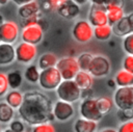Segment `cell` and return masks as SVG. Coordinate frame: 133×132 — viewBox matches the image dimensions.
<instances>
[{
    "instance_id": "1",
    "label": "cell",
    "mask_w": 133,
    "mask_h": 132,
    "mask_svg": "<svg viewBox=\"0 0 133 132\" xmlns=\"http://www.w3.org/2000/svg\"><path fill=\"white\" fill-rule=\"evenodd\" d=\"M18 113L30 126L54 120L52 101L48 96L37 90L27 91L23 95L22 103L18 107Z\"/></svg>"
},
{
    "instance_id": "2",
    "label": "cell",
    "mask_w": 133,
    "mask_h": 132,
    "mask_svg": "<svg viewBox=\"0 0 133 132\" xmlns=\"http://www.w3.org/2000/svg\"><path fill=\"white\" fill-rule=\"evenodd\" d=\"M55 89H56V95L58 100H61V101L74 103L81 98L82 90L76 84L74 79H69V80L62 79Z\"/></svg>"
},
{
    "instance_id": "3",
    "label": "cell",
    "mask_w": 133,
    "mask_h": 132,
    "mask_svg": "<svg viewBox=\"0 0 133 132\" xmlns=\"http://www.w3.org/2000/svg\"><path fill=\"white\" fill-rule=\"evenodd\" d=\"M62 80L56 67H49L39 71L37 83L45 90H53Z\"/></svg>"
},
{
    "instance_id": "4",
    "label": "cell",
    "mask_w": 133,
    "mask_h": 132,
    "mask_svg": "<svg viewBox=\"0 0 133 132\" xmlns=\"http://www.w3.org/2000/svg\"><path fill=\"white\" fill-rule=\"evenodd\" d=\"M112 101L119 110H133V86H118Z\"/></svg>"
},
{
    "instance_id": "5",
    "label": "cell",
    "mask_w": 133,
    "mask_h": 132,
    "mask_svg": "<svg viewBox=\"0 0 133 132\" xmlns=\"http://www.w3.org/2000/svg\"><path fill=\"white\" fill-rule=\"evenodd\" d=\"M74 39L79 44H86L94 37V26L85 20L77 21L72 29Z\"/></svg>"
},
{
    "instance_id": "6",
    "label": "cell",
    "mask_w": 133,
    "mask_h": 132,
    "mask_svg": "<svg viewBox=\"0 0 133 132\" xmlns=\"http://www.w3.org/2000/svg\"><path fill=\"white\" fill-rule=\"evenodd\" d=\"M56 69L60 73V76L63 80L74 79L76 73L79 71V67L74 56H63L59 58L55 64Z\"/></svg>"
},
{
    "instance_id": "7",
    "label": "cell",
    "mask_w": 133,
    "mask_h": 132,
    "mask_svg": "<svg viewBox=\"0 0 133 132\" xmlns=\"http://www.w3.org/2000/svg\"><path fill=\"white\" fill-rule=\"evenodd\" d=\"M79 113L82 117L95 122H99L103 117V114L98 109L96 99L92 97H87L82 100L79 105Z\"/></svg>"
},
{
    "instance_id": "8",
    "label": "cell",
    "mask_w": 133,
    "mask_h": 132,
    "mask_svg": "<svg viewBox=\"0 0 133 132\" xmlns=\"http://www.w3.org/2000/svg\"><path fill=\"white\" fill-rule=\"evenodd\" d=\"M110 70L111 64L107 57L103 55H92L87 71L94 77H105L110 73Z\"/></svg>"
},
{
    "instance_id": "9",
    "label": "cell",
    "mask_w": 133,
    "mask_h": 132,
    "mask_svg": "<svg viewBox=\"0 0 133 132\" xmlns=\"http://www.w3.org/2000/svg\"><path fill=\"white\" fill-rule=\"evenodd\" d=\"M16 59L22 63H29L31 62L37 55V48L36 45L29 44L26 42L20 43L17 48H15Z\"/></svg>"
},
{
    "instance_id": "10",
    "label": "cell",
    "mask_w": 133,
    "mask_h": 132,
    "mask_svg": "<svg viewBox=\"0 0 133 132\" xmlns=\"http://www.w3.org/2000/svg\"><path fill=\"white\" fill-rule=\"evenodd\" d=\"M44 37V28L41 24H32L25 26L21 32V38L23 42L37 45L43 41Z\"/></svg>"
},
{
    "instance_id": "11",
    "label": "cell",
    "mask_w": 133,
    "mask_h": 132,
    "mask_svg": "<svg viewBox=\"0 0 133 132\" xmlns=\"http://www.w3.org/2000/svg\"><path fill=\"white\" fill-rule=\"evenodd\" d=\"M52 113L54 118H56L57 121L66 122L74 115L75 110L72 103L59 100L55 102L54 105H52Z\"/></svg>"
},
{
    "instance_id": "12",
    "label": "cell",
    "mask_w": 133,
    "mask_h": 132,
    "mask_svg": "<svg viewBox=\"0 0 133 132\" xmlns=\"http://www.w3.org/2000/svg\"><path fill=\"white\" fill-rule=\"evenodd\" d=\"M19 36V26L14 21H4L0 26V43L12 44Z\"/></svg>"
},
{
    "instance_id": "13",
    "label": "cell",
    "mask_w": 133,
    "mask_h": 132,
    "mask_svg": "<svg viewBox=\"0 0 133 132\" xmlns=\"http://www.w3.org/2000/svg\"><path fill=\"white\" fill-rule=\"evenodd\" d=\"M112 33L117 36H125L129 33L133 32V14L130 12L125 15L121 20H118L115 24L111 25Z\"/></svg>"
},
{
    "instance_id": "14",
    "label": "cell",
    "mask_w": 133,
    "mask_h": 132,
    "mask_svg": "<svg viewBox=\"0 0 133 132\" xmlns=\"http://www.w3.org/2000/svg\"><path fill=\"white\" fill-rule=\"evenodd\" d=\"M88 22L95 27L100 26L107 22V15L104 5H96L92 4L90 6V10L88 12Z\"/></svg>"
},
{
    "instance_id": "15",
    "label": "cell",
    "mask_w": 133,
    "mask_h": 132,
    "mask_svg": "<svg viewBox=\"0 0 133 132\" xmlns=\"http://www.w3.org/2000/svg\"><path fill=\"white\" fill-rule=\"evenodd\" d=\"M57 12L64 19L76 18L80 12V5L75 3L73 0H65L57 7Z\"/></svg>"
},
{
    "instance_id": "16",
    "label": "cell",
    "mask_w": 133,
    "mask_h": 132,
    "mask_svg": "<svg viewBox=\"0 0 133 132\" xmlns=\"http://www.w3.org/2000/svg\"><path fill=\"white\" fill-rule=\"evenodd\" d=\"M16 60L15 47L9 43H0V65H8Z\"/></svg>"
},
{
    "instance_id": "17",
    "label": "cell",
    "mask_w": 133,
    "mask_h": 132,
    "mask_svg": "<svg viewBox=\"0 0 133 132\" xmlns=\"http://www.w3.org/2000/svg\"><path fill=\"white\" fill-rule=\"evenodd\" d=\"M74 81L76 82V84L79 86V88L81 90L84 89H88L92 87L94 84V76L88 72V71H82L79 70L75 77H74Z\"/></svg>"
},
{
    "instance_id": "18",
    "label": "cell",
    "mask_w": 133,
    "mask_h": 132,
    "mask_svg": "<svg viewBox=\"0 0 133 132\" xmlns=\"http://www.w3.org/2000/svg\"><path fill=\"white\" fill-rule=\"evenodd\" d=\"M41 11V5L36 0H32L30 2H27L25 4H22L19 6L18 15L21 19L27 18L33 15H36Z\"/></svg>"
},
{
    "instance_id": "19",
    "label": "cell",
    "mask_w": 133,
    "mask_h": 132,
    "mask_svg": "<svg viewBox=\"0 0 133 132\" xmlns=\"http://www.w3.org/2000/svg\"><path fill=\"white\" fill-rule=\"evenodd\" d=\"M107 15V22L110 25L115 24L118 20H121L125 16L124 6H116V5H104Z\"/></svg>"
},
{
    "instance_id": "20",
    "label": "cell",
    "mask_w": 133,
    "mask_h": 132,
    "mask_svg": "<svg viewBox=\"0 0 133 132\" xmlns=\"http://www.w3.org/2000/svg\"><path fill=\"white\" fill-rule=\"evenodd\" d=\"M98 128V124L95 121H90L84 117H79L74 124V130L76 132H95Z\"/></svg>"
},
{
    "instance_id": "21",
    "label": "cell",
    "mask_w": 133,
    "mask_h": 132,
    "mask_svg": "<svg viewBox=\"0 0 133 132\" xmlns=\"http://www.w3.org/2000/svg\"><path fill=\"white\" fill-rule=\"evenodd\" d=\"M112 27L108 23L94 27V37H96L98 41H108L112 36Z\"/></svg>"
},
{
    "instance_id": "22",
    "label": "cell",
    "mask_w": 133,
    "mask_h": 132,
    "mask_svg": "<svg viewBox=\"0 0 133 132\" xmlns=\"http://www.w3.org/2000/svg\"><path fill=\"white\" fill-rule=\"evenodd\" d=\"M114 82H115V85L117 86L133 85V73H130L123 69L116 73L114 77Z\"/></svg>"
},
{
    "instance_id": "23",
    "label": "cell",
    "mask_w": 133,
    "mask_h": 132,
    "mask_svg": "<svg viewBox=\"0 0 133 132\" xmlns=\"http://www.w3.org/2000/svg\"><path fill=\"white\" fill-rule=\"evenodd\" d=\"M23 100V94L18 89H11L5 94V102L14 109H18Z\"/></svg>"
},
{
    "instance_id": "24",
    "label": "cell",
    "mask_w": 133,
    "mask_h": 132,
    "mask_svg": "<svg viewBox=\"0 0 133 132\" xmlns=\"http://www.w3.org/2000/svg\"><path fill=\"white\" fill-rule=\"evenodd\" d=\"M57 60H58V58L54 53H51V52L44 53L38 58V62H37L38 69L43 70V69H46L49 67H55Z\"/></svg>"
},
{
    "instance_id": "25",
    "label": "cell",
    "mask_w": 133,
    "mask_h": 132,
    "mask_svg": "<svg viewBox=\"0 0 133 132\" xmlns=\"http://www.w3.org/2000/svg\"><path fill=\"white\" fill-rule=\"evenodd\" d=\"M6 78H7L8 87L11 89H18L22 85L23 76H22L21 72L18 70L10 71L8 74H6Z\"/></svg>"
},
{
    "instance_id": "26",
    "label": "cell",
    "mask_w": 133,
    "mask_h": 132,
    "mask_svg": "<svg viewBox=\"0 0 133 132\" xmlns=\"http://www.w3.org/2000/svg\"><path fill=\"white\" fill-rule=\"evenodd\" d=\"M15 115V110L6 102H0V123H9Z\"/></svg>"
},
{
    "instance_id": "27",
    "label": "cell",
    "mask_w": 133,
    "mask_h": 132,
    "mask_svg": "<svg viewBox=\"0 0 133 132\" xmlns=\"http://www.w3.org/2000/svg\"><path fill=\"white\" fill-rule=\"evenodd\" d=\"M96 102H97V106H98L99 111L103 115L109 113L114 106L112 99H110L109 97H100V98L96 99Z\"/></svg>"
},
{
    "instance_id": "28",
    "label": "cell",
    "mask_w": 133,
    "mask_h": 132,
    "mask_svg": "<svg viewBox=\"0 0 133 132\" xmlns=\"http://www.w3.org/2000/svg\"><path fill=\"white\" fill-rule=\"evenodd\" d=\"M24 76L29 83H37L38 76H39L38 67H36L35 64H30L28 68H26Z\"/></svg>"
},
{
    "instance_id": "29",
    "label": "cell",
    "mask_w": 133,
    "mask_h": 132,
    "mask_svg": "<svg viewBox=\"0 0 133 132\" xmlns=\"http://www.w3.org/2000/svg\"><path fill=\"white\" fill-rule=\"evenodd\" d=\"M91 58H92V55H91L90 53H87V52H85V53H81V54L76 58L77 63H78V67H79V70L87 71Z\"/></svg>"
},
{
    "instance_id": "30",
    "label": "cell",
    "mask_w": 133,
    "mask_h": 132,
    "mask_svg": "<svg viewBox=\"0 0 133 132\" xmlns=\"http://www.w3.org/2000/svg\"><path fill=\"white\" fill-rule=\"evenodd\" d=\"M33 132H55L56 129L50 122H44L37 125H34L32 128Z\"/></svg>"
},
{
    "instance_id": "31",
    "label": "cell",
    "mask_w": 133,
    "mask_h": 132,
    "mask_svg": "<svg viewBox=\"0 0 133 132\" xmlns=\"http://www.w3.org/2000/svg\"><path fill=\"white\" fill-rule=\"evenodd\" d=\"M41 20H42V12L39 11L36 15L21 19V25L23 27H25V26H29L32 24H41Z\"/></svg>"
},
{
    "instance_id": "32",
    "label": "cell",
    "mask_w": 133,
    "mask_h": 132,
    "mask_svg": "<svg viewBox=\"0 0 133 132\" xmlns=\"http://www.w3.org/2000/svg\"><path fill=\"white\" fill-rule=\"evenodd\" d=\"M123 48L127 54H133V32L124 36Z\"/></svg>"
},
{
    "instance_id": "33",
    "label": "cell",
    "mask_w": 133,
    "mask_h": 132,
    "mask_svg": "<svg viewBox=\"0 0 133 132\" xmlns=\"http://www.w3.org/2000/svg\"><path fill=\"white\" fill-rule=\"evenodd\" d=\"M65 0H45L44 3L42 4V7L46 10H50V11H54L57 9V7L64 2Z\"/></svg>"
},
{
    "instance_id": "34",
    "label": "cell",
    "mask_w": 133,
    "mask_h": 132,
    "mask_svg": "<svg viewBox=\"0 0 133 132\" xmlns=\"http://www.w3.org/2000/svg\"><path fill=\"white\" fill-rule=\"evenodd\" d=\"M6 131H11V132H23L25 131V124L20 121V120H11L9 122V130Z\"/></svg>"
},
{
    "instance_id": "35",
    "label": "cell",
    "mask_w": 133,
    "mask_h": 132,
    "mask_svg": "<svg viewBox=\"0 0 133 132\" xmlns=\"http://www.w3.org/2000/svg\"><path fill=\"white\" fill-rule=\"evenodd\" d=\"M8 90V83L6 74L3 72H0V97L4 96Z\"/></svg>"
},
{
    "instance_id": "36",
    "label": "cell",
    "mask_w": 133,
    "mask_h": 132,
    "mask_svg": "<svg viewBox=\"0 0 133 132\" xmlns=\"http://www.w3.org/2000/svg\"><path fill=\"white\" fill-rule=\"evenodd\" d=\"M123 68L124 70L133 73V54H127V56H125L123 61Z\"/></svg>"
},
{
    "instance_id": "37",
    "label": "cell",
    "mask_w": 133,
    "mask_h": 132,
    "mask_svg": "<svg viewBox=\"0 0 133 132\" xmlns=\"http://www.w3.org/2000/svg\"><path fill=\"white\" fill-rule=\"evenodd\" d=\"M117 131L118 132H133V122H132V120L124 121L119 125Z\"/></svg>"
},
{
    "instance_id": "38",
    "label": "cell",
    "mask_w": 133,
    "mask_h": 132,
    "mask_svg": "<svg viewBox=\"0 0 133 132\" xmlns=\"http://www.w3.org/2000/svg\"><path fill=\"white\" fill-rule=\"evenodd\" d=\"M117 114L119 116V118L124 122V121H128V120H132L133 117V112L132 110H119L117 111Z\"/></svg>"
},
{
    "instance_id": "39",
    "label": "cell",
    "mask_w": 133,
    "mask_h": 132,
    "mask_svg": "<svg viewBox=\"0 0 133 132\" xmlns=\"http://www.w3.org/2000/svg\"><path fill=\"white\" fill-rule=\"evenodd\" d=\"M105 5H116V6H124V0H107Z\"/></svg>"
},
{
    "instance_id": "40",
    "label": "cell",
    "mask_w": 133,
    "mask_h": 132,
    "mask_svg": "<svg viewBox=\"0 0 133 132\" xmlns=\"http://www.w3.org/2000/svg\"><path fill=\"white\" fill-rule=\"evenodd\" d=\"M91 2V4H96V5H105L107 3V0H88Z\"/></svg>"
},
{
    "instance_id": "41",
    "label": "cell",
    "mask_w": 133,
    "mask_h": 132,
    "mask_svg": "<svg viewBox=\"0 0 133 132\" xmlns=\"http://www.w3.org/2000/svg\"><path fill=\"white\" fill-rule=\"evenodd\" d=\"M15 4H17V5H22V4H25V3H27V2H30V1H32V0H11Z\"/></svg>"
},
{
    "instance_id": "42",
    "label": "cell",
    "mask_w": 133,
    "mask_h": 132,
    "mask_svg": "<svg viewBox=\"0 0 133 132\" xmlns=\"http://www.w3.org/2000/svg\"><path fill=\"white\" fill-rule=\"evenodd\" d=\"M75 3H77L78 5H83V4H85L88 0H73Z\"/></svg>"
},
{
    "instance_id": "43",
    "label": "cell",
    "mask_w": 133,
    "mask_h": 132,
    "mask_svg": "<svg viewBox=\"0 0 133 132\" xmlns=\"http://www.w3.org/2000/svg\"><path fill=\"white\" fill-rule=\"evenodd\" d=\"M103 132H116V129H111V128H105L102 130Z\"/></svg>"
},
{
    "instance_id": "44",
    "label": "cell",
    "mask_w": 133,
    "mask_h": 132,
    "mask_svg": "<svg viewBox=\"0 0 133 132\" xmlns=\"http://www.w3.org/2000/svg\"><path fill=\"white\" fill-rule=\"evenodd\" d=\"M107 83L109 84V86H110V87H114V86H115V82H114V79H111V80H109Z\"/></svg>"
},
{
    "instance_id": "45",
    "label": "cell",
    "mask_w": 133,
    "mask_h": 132,
    "mask_svg": "<svg viewBox=\"0 0 133 132\" xmlns=\"http://www.w3.org/2000/svg\"><path fill=\"white\" fill-rule=\"evenodd\" d=\"M8 1H9V0H0V5H4V4H6Z\"/></svg>"
},
{
    "instance_id": "46",
    "label": "cell",
    "mask_w": 133,
    "mask_h": 132,
    "mask_svg": "<svg viewBox=\"0 0 133 132\" xmlns=\"http://www.w3.org/2000/svg\"><path fill=\"white\" fill-rule=\"evenodd\" d=\"M4 22V18H3V16L2 15H0V26H1V24Z\"/></svg>"
},
{
    "instance_id": "47",
    "label": "cell",
    "mask_w": 133,
    "mask_h": 132,
    "mask_svg": "<svg viewBox=\"0 0 133 132\" xmlns=\"http://www.w3.org/2000/svg\"><path fill=\"white\" fill-rule=\"evenodd\" d=\"M0 131H1V127H0Z\"/></svg>"
}]
</instances>
